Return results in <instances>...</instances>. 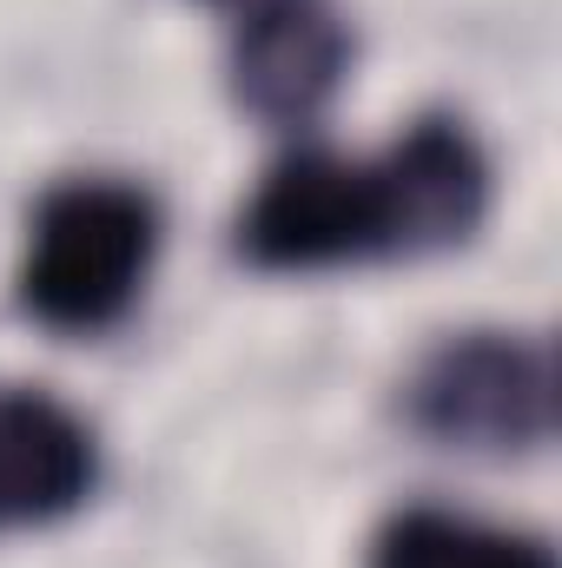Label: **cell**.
<instances>
[{
    "label": "cell",
    "mask_w": 562,
    "mask_h": 568,
    "mask_svg": "<svg viewBox=\"0 0 562 568\" xmlns=\"http://www.w3.org/2000/svg\"><path fill=\"white\" fill-rule=\"evenodd\" d=\"M159 245L152 199L113 179H73L47 192L20 272V304L53 324V331H107L133 291Z\"/></svg>",
    "instance_id": "obj_1"
},
{
    "label": "cell",
    "mask_w": 562,
    "mask_h": 568,
    "mask_svg": "<svg viewBox=\"0 0 562 568\" xmlns=\"http://www.w3.org/2000/svg\"><path fill=\"white\" fill-rule=\"evenodd\" d=\"M411 417L456 449H536L556 429V364L543 344L510 331L450 337L411 384Z\"/></svg>",
    "instance_id": "obj_2"
},
{
    "label": "cell",
    "mask_w": 562,
    "mask_h": 568,
    "mask_svg": "<svg viewBox=\"0 0 562 568\" xmlns=\"http://www.w3.org/2000/svg\"><path fill=\"white\" fill-rule=\"evenodd\" d=\"M239 245L252 252V265H272V272H304V265L384 252L371 165H351L331 152H298V159L272 165V179L245 205Z\"/></svg>",
    "instance_id": "obj_3"
},
{
    "label": "cell",
    "mask_w": 562,
    "mask_h": 568,
    "mask_svg": "<svg viewBox=\"0 0 562 568\" xmlns=\"http://www.w3.org/2000/svg\"><path fill=\"white\" fill-rule=\"evenodd\" d=\"M384 252H436L476 232L490 205V165L456 120H418L404 140L371 165Z\"/></svg>",
    "instance_id": "obj_4"
},
{
    "label": "cell",
    "mask_w": 562,
    "mask_h": 568,
    "mask_svg": "<svg viewBox=\"0 0 562 568\" xmlns=\"http://www.w3.org/2000/svg\"><path fill=\"white\" fill-rule=\"evenodd\" d=\"M344 60H351V33L324 0H259L239 27L232 80L259 120L298 126L338 93Z\"/></svg>",
    "instance_id": "obj_5"
},
{
    "label": "cell",
    "mask_w": 562,
    "mask_h": 568,
    "mask_svg": "<svg viewBox=\"0 0 562 568\" xmlns=\"http://www.w3.org/2000/svg\"><path fill=\"white\" fill-rule=\"evenodd\" d=\"M93 429L40 390H0V523L67 516L93 489Z\"/></svg>",
    "instance_id": "obj_6"
},
{
    "label": "cell",
    "mask_w": 562,
    "mask_h": 568,
    "mask_svg": "<svg viewBox=\"0 0 562 568\" xmlns=\"http://www.w3.org/2000/svg\"><path fill=\"white\" fill-rule=\"evenodd\" d=\"M371 568H556V556L516 529H483L443 509H404L371 542Z\"/></svg>",
    "instance_id": "obj_7"
}]
</instances>
